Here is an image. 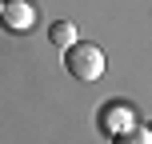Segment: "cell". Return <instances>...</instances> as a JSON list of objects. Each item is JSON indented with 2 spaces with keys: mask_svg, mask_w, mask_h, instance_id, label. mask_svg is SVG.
<instances>
[{
  "mask_svg": "<svg viewBox=\"0 0 152 144\" xmlns=\"http://www.w3.org/2000/svg\"><path fill=\"white\" fill-rule=\"evenodd\" d=\"M64 68L76 80H100L104 76V52L88 40H76L72 48H64Z\"/></svg>",
  "mask_w": 152,
  "mask_h": 144,
  "instance_id": "cell-1",
  "label": "cell"
},
{
  "mask_svg": "<svg viewBox=\"0 0 152 144\" xmlns=\"http://www.w3.org/2000/svg\"><path fill=\"white\" fill-rule=\"evenodd\" d=\"M112 144H152V132L148 128H128V132H116Z\"/></svg>",
  "mask_w": 152,
  "mask_h": 144,
  "instance_id": "cell-5",
  "label": "cell"
},
{
  "mask_svg": "<svg viewBox=\"0 0 152 144\" xmlns=\"http://www.w3.org/2000/svg\"><path fill=\"white\" fill-rule=\"evenodd\" d=\"M0 24H4L8 32H28L32 24H36V8H32L28 0H4V4H0Z\"/></svg>",
  "mask_w": 152,
  "mask_h": 144,
  "instance_id": "cell-2",
  "label": "cell"
},
{
  "mask_svg": "<svg viewBox=\"0 0 152 144\" xmlns=\"http://www.w3.org/2000/svg\"><path fill=\"white\" fill-rule=\"evenodd\" d=\"M100 128H104L108 136L136 128V112H132V104H124V100H112V104H104V108H100Z\"/></svg>",
  "mask_w": 152,
  "mask_h": 144,
  "instance_id": "cell-3",
  "label": "cell"
},
{
  "mask_svg": "<svg viewBox=\"0 0 152 144\" xmlns=\"http://www.w3.org/2000/svg\"><path fill=\"white\" fill-rule=\"evenodd\" d=\"M0 4H4V0H0Z\"/></svg>",
  "mask_w": 152,
  "mask_h": 144,
  "instance_id": "cell-6",
  "label": "cell"
},
{
  "mask_svg": "<svg viewBox=\"0 0 152 144\" xmlns=\"http://www.w3.org/2000/svg\"><path fill=\"white\" fill-rule=\"evenodd\" d=\"M48 40L60 44V48H72L80 36H76V24L72 20H52V24H48Z\"/></svg>",
  "mask_w": 152,
  "mask_h": 144,
  "instance_id": "cell-4",
  "label": "cell"
}]
</instances>
